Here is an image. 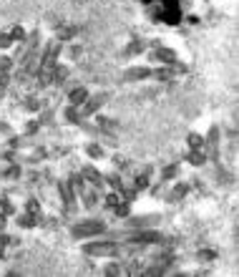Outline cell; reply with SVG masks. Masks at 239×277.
<instances>
[{
	"label": "cell",
	"instance_id": "6da1fadb",
	"mask_svg": "<svg viewBox=\"0 0 239 277\" xmlns=\"http://www.w3.org/2000/svg\"><path fill=\"white\" fill-rule=\"evenodd\" d=\"M108 232V224L103 219H81V222H73L71 227V237L73 240H93V237H101Z\"/></svg>",
	"mask_w": 239,
	"mask_h": 277
},
{
	"label": "cell",
	"instance_id": "7a4b0ae2",
	"mask_svg": "<svg viewBox=\"0 0 239 277\" xmlns=\"http://www.w3.org/2000/svg\"><path fill=\"white\" fill-rule=\"evenodd\" d=\"M83 254L89 257H116L119 254V242L111 240V237H93L83 245Z\"/></svg>",
	"mask_w": 239,
	"mask_h": 277
},
{
	"label": "cell",
	"instance_id": "3957f363",
	"mask_svg": "<svg viewBox=\"0 0 239 277\" xmlns=\"http://www.w3.org/2000/svg\"><path fill=\"white\" fill-rule=\"evenodd\" d=\"M128 245H136V247H149V245H164V235L156 232V229H136L131 237H128Z\"/></svg>",
	"mask_w": 239,
	"mask_h": 277
},
{
	"label": "cell",
	"instance_id": "277c9868",
	"mask_svg": "<svg viewBox=\"0 0 239 277\" xmlns=\"http://www.w3.org/2000/svg\"><path fill=\"white\" fill-rule=\"evenodd\" d=\"M106 101H108V96L106 93H96V96H89L86 101H83V106L78 109L81 111V119H91V116H96L103 106H106Z\"/></svg>",
	"mask_w": 239,
	"mask_h": 277
},
{
	"label": "cell",
	"instance_id": "5b68a950",
	"mask_svg": "<svg viewBox=\"0 0 239 277\" xmlns=\"http://www.w3.org/2000/svg\"><path fill=\"white\" fill-rule=\"evenodd\" d=\"M151 76H154V71H151L149 66H134V68L123 71V78L126 81H146Z\"/></svg>",
	"mask_w": 239,
	"mask_h": 277
},
{
	"label": "cell",
	"instance_id": "8992f818",
	"mask_svg": "<svg viewBox=\"0 0 239 277\" xmlns=\"http://www.w3.org/2000/svg\"><path fill=\"white\" fill-rule=\"evenodd\" d=\"M91 93H89V89L86 86H73V89H68V93H66V98H68V103L71 106H83V101L89 98Z\"/></svg>",
	"mask_w": 239,
	"mask_h": 277
},
{
	"label": "cell",
	"instance_id": "52a82bcc",
	"mask_svg": "<svg viewBox=\"0 0 239 277\" xmlns=\"http://www.w3.org/2000/svg\"><path fill=\"white\" fill-rule=\"evenodd\" d=\"M83 152H86V156H89L91 161H103V159H106V149H103L101 141H89V144L83 146Z\"/></svg>",
	"mask_w": 239,
	"mask_h": 277
},
{
	"label": "cell",
	"instance_id": "ba28073f",
	"mask_svg": "<svg viewBox=\"0 0 239 277\" xmlns=\"http://www.w3.org/2000/svg\"><path fill=\"white\" fill-rule=\"evenodd\" d=\"M60 119H63V123H68V126H78V123H81V111H78V106L66 103V109L60 111Z\"/></svg>",
	"mask_w": 239,
	"mask_h": 277
},
{
	"label": "cell",
	"instance_id": "9c48e42d",
	"mask_svg": "<svg viewBox=\"0 0 239 277\" xmlns=\"http://www.w3.org/2000/svg\"><path fill=\"white\" fill-rule=\"evenodd\" d=\"M15 224H18L20 229H35V227H38V217L28 215V212H18V215H15Z\"/></svg>",
	"mask_w": 239,
	"mask_h": 277
},
{
	"label": "cell",
	"instance_id": "30bf717a",
	"mask_svg": "<svg viewBox=\"0 0 239 277\" xmlns=\"http://www.w3.org/2000/svg\"><path fill=\"white\" fill-rule=\"evenodd\" d=\"M186 161H189L191 166H204V164H207V152H204V149H189V152H186Z\"/></svg>",
	"mask_w": 239,
	"mask_h": 277
},
{
	"label": "cell",
	"instance_id": "8fae6325",
	"mask_svg": "<svg viewBox=\"0 0 239 277\" xmlns=\"http://www.w3.org/2000/svg\"><path fill=\"white\" fill-rule=\"evenodd\" d=\"M179 174H181V164H166V166L161 169V182H169V184H171Z\"/></svg>",
	"mask_w": 239,
	"mask_h": 277
},
{
	"label": "cell",
	"instance_id": "7c38bea8",
	"mask_svg": "<svg viewBox=\"0 0 239 277\" xmlns=\"http://www.w3.org/2000/svg\"><path fill=\"white\" fill-rule=\"evenodd\" d=\"M10 38H13V43H20V46H26V43H28V31H26V28H23V26H13V28H10Z\"/></svg>",
	"mask_w": 239,
	"mask_h": 277
},
{
	"label": "cell",
	"instance_id": "4fadbf2b",
	"mask_svg": "<svg viewBox=\"0 0 239 277\" xmlns=\"http://www.w3.org/2000/svg\"><path fill=\"white\" fill-rule=\"evenodd\" d=\"M154 58H156V63H166V66H174V63H177V56H174L169 48H159V51L154 53Z\"/></svg>",
	"mask_w": 239,
	"mask_h": 277
},
{
	"label": "cell",
	"instance_id": "5bb4252c",
	"mask_svg": "<svg viewBox=\"0 0 239 277\" xmlns=\"http://www.w3.org/2000/svg\"><path fill=\"white\" fill-rule=\"evenodd\" d=\"M186 146H189V149H207V141H204V136H202V134L191 131V134L186 136Z\"/></svg>",
	"mask_w": 239,
	"mask_h": 277
},
{
	"label": "cell",
	"instance_id": "9a60e30c",
	"mask_svg": "<svg viewBox=\"0 0 239 277\" xmlns=\"http://www.w3.org/2000/svg\"><path fill=\"white\" fill-rule=\"evenodd\" d=\"M40 129H43V126H40V121H38V119H28V121H26V126H23V136H35Z\"/></svg>",
	"mask_w": 239,
	"mask_h": 277
},
{
	"label": "cell",
	"instance_id": "2e32d148",
	"mask_svg": "<svg viewBox=\"0 0 239 277\" xmlns=\"http://www.w3.org/2000/svg\"><path fill=\"white\" fill-rule=\"evenodd\" d=\"M0 212L8 217H15L18 215V207H15V202H10V199H0Z\"/></svg>",
	"mask_w": 239,
	"mask_h": 277
},
{
	"label": "cell",
	"instance_id": "e0dca14e",
	"mask_svg": "<svg viewBox=\"0 0 239 277\" xmlns=\"http://www.w3.org/2000/svg\"><path fill=\"white\" fill-rule=\"evenodd\" d=\"M23 212H28V215H40V204H38V199L35 197H30V199H26V204H23Z\"/></svg>",
	"mask_w": 239,
	"mask_h": 277
},
{
	"label": "cell",
	"instance_id": "ac0fdd59",
	"mask_svg": "<svg viewBox=\"0 0 239 277\" xmlns=\"http://www.w3.org/2000/svg\"><path fill=\"white\" fill-rule=\"evenodd\" d=\"M23 106H26V111H28V114H35V111H40V109H43V101H38L35 96H30V98H26V103H23Z\"/></svg>",
	"mask_w": 239,
	"mask_h": 277
},
{
	"label": "cell",
	"instance_id": "d6986e66",
	"mask_svg": "<svg viewBox=\"0 0 239 277\" xmlns=\"http://www.w3.org/2000/svg\"><path fill=\"white\" fill-rule=\"evenodd\" d=\"M15 43H13V38H10V33H0V51H10Z\"/></svg>",
	"mask_w": 239,
	"mask_h": 277
},
{
	"label": "cell",
	"instance_id": "ffe728a7",
	"mask_svg": "<svg viewBox=\"0 0 239 277\" xmlns=\"http://www.w3.org/2000/svg\"><path fill=\"white\" fill-rule=\"evenodd\" d=\"M121 272H123V265H119V262H111L103 267V275H121Z\"/></svg>",
	"mask_w": 239,
	"mask_h": 277
},
{
	"label": "cell",
	"instance_id": "44dd1931",
	"mask_svg": "<svg viewBox=\"0 0 239 277\" xmlns=\"http://www.w3.org/2000/svg\"><path fill=\"white\" fill-rule=\"evenodd\" d=\"M146 51V46L144 43H131L128 48H126V56H134V53H144Z\"/></svg>",
	"mask_w": 239,
	"mask_h": 277
},
{
	"label": "cell",
	"instance_id": "7402d4cb",
	"mask_svg": "<svg viewBox=\"0 0 239 277\" xmlns=\"http://www.w3.org/2000/svg\"><path fill=\"white\" fill-rule=\"evenodd\" d=\"M13 66H15V63H13L10 56H0V71H8V73H10V71H13Z\"/></svg>",
	"mask_w": 239,
	"mask_h": 277
},
{
	"label": "cell",
	"instance_id": "603a6c76",
	"mask_svg": "<svg viewBox=\"0 0 239 277\" xmlns=\"http://www.w3.org/2000/svg\"><path fill=\"white\" fill-rule=\"evenodd\" d=\"M8 83H10V73H8V71H0V89L5 91V89H8Z\"/></svg>",
	"mask_w": 239,
	"mask_h": 277
},
{
	"label": "cell",
	"instance_id": "cb8c5ba5",
	"mask_svg": "<svg viewBox=\"0 0 239 277\" xmlns=\"http://www.w3.org/2000/svg\"><path fill=\"white\" fill-rule=\"evenodd\" d=\"M78 56H81V46H73V48L68 51V58L73 61V58H78Z\"/></svg>",
	"mask_w": 239,
	"mask_h": 277
},
{
	"label": "cell",
	"instance_id": "d4e9b609",
	"mask_svg": "<svg viewBox=\"0 0 239 277\" xmlns=\"http://www.w3.org/2000/svg\"><path fill=\"white\" fill-rule=\"evenodd\" d=\"M8 222H10V217L0 212V232H3V229H8Z\"/></svg>",
	"mask_w": 239,
	"mask_h": 277
},
{
	"label": "cell",
	"instance_id": "484cf974",
	"mask_svg": "<svg viewBox=\"0 0 239 277\" xmlns=\"http://www.w3.org/2000/svg\"><path fill=\"white\" fill-rule=\"evenodd\" d=\"M3 96H5V91H3V89H0V98H3Z\"/></svg>",
	"mask_w": 239,
	"mask_h": 277
}]
</instances>
